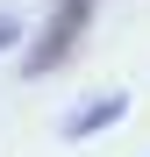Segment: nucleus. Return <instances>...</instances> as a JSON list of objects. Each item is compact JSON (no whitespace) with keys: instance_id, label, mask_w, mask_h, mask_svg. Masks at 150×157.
I'll list each match as a JSON object with an SVG mask.
<instances>
[{"instance_id":"f257e3e1","label":"nucleus","mask_w":150,"mask_h":157,"mask_svg":"<svg viewBox=\"0 0 150 157\" xmlns=\"http://www.w3.org/2000/svg\"><path fill=\"white\" fill-rule=\"evenodd\" d=\"M86 29H93V0H57V7L43 14V29L29 36V50H21V78H50L71 50H79Z\"/></svg>"},{"instance_id":"f03ea898","label":"nucleus","mask_w":150,"mask_h":157,"mask_svg":"<svg viewBox=\"0 0 150 157\" xmlns=\"http://www.w3.org/2000/svg\"><path fill=\"white\" fill-rule=\"evenodd\" d=\"M121 114H129V93H121V86H107V93H86L79 107L64 114V136H71V143H86V136H100V128H107V121H121Z\"/></svg>"},{"instance_id":"7ed1b4c3","label":"nucleus","mask_w":150,"mask_h":157,"mask_svg":"<svg viewBox=\"0 0 150 157\" xmlns=\"http://www.w3.org/2000/svg\"><path fill=\"white\" fill-rule=\"evenodd\" d=\"M21 43V14H0V50H14Z\"/></svg>"}]
</instances>
